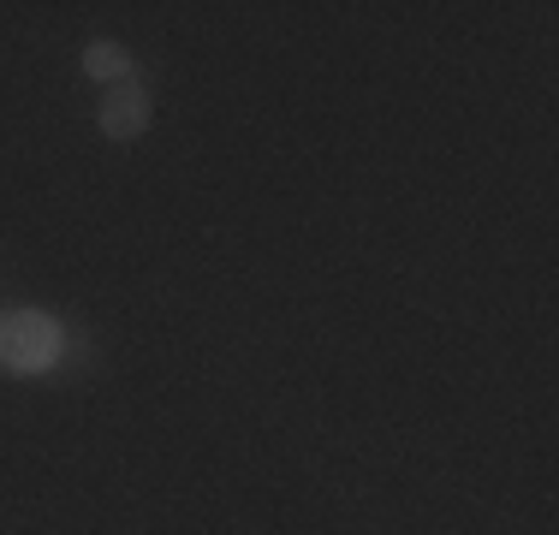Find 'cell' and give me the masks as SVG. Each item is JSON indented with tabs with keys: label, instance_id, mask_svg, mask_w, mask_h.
Segmentation results:
<instances>
[{
	"label": "cell",
	"instance_id": "cell-3",
	"mask_svg": "<svg viewBox=\"0 0 559 535\" xmlns=\"http://www.w3.org/2000/svg\"><path fill=\"white\" fill-rule=\"evenodd\" d=\"M84 72L102 78V84H131V54L119 43H90L84 48Z\"/></svg>",
	"mask_w": 559,
	"mask_h": 535
},
{
	"label": "cell",
	"instance_id": "cell-1",
	"mask_svg": "<svg viewBox=\"0 0 559 535\" xmlns=\"http://www.w3.org/2000/svg\"><path fill=\"white\" fill-rule=\"evenodd\" d=\"M66 352V333L55 316L43 310H12L0 316V364L12 374H48Z\"/></svg>",
	"mask_w": 559,
	"mask_h": 535
},
{
	"label": "cell",
	"instance_id": "cell-2",
	"mask_svg": "<svg viewBox=\"0 0 559 535\" xmlns=\"http://www.w3.org/2000/svg\"><path fill=\"white\" fill-rule=\"evenodd\" d=\"M102 131H108L114 143H131L150 131V96H143L138 84H114L108 102H102Z\"/></svg>",
	"mask_w": 559,
	"mask_h": 535
}]
</instances>
